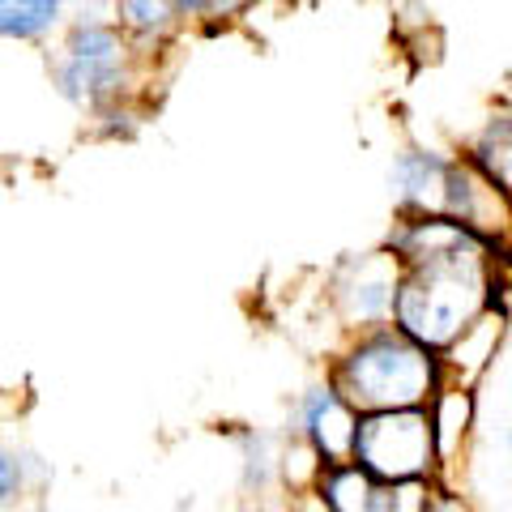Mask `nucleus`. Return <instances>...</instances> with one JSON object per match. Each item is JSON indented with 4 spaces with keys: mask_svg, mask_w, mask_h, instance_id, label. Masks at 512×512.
Wrapping results in <instances>:
<instances>
[{
    "mask_svg": "<svg viewBox=\"0 0 512 512\" xmlns=\"http://www.w3.org/2000/svg\"><path fill=\"white\" fill-rule=\"evenodd\" d=\"M495 299V256L487 248H466L436 261H419L402 269L393 303V329H402L410 342H419L431 355H444L461 333Z\"/></svg>",
    "mask_w": 512,
    "mask_h": 512,
    "instance_id": "nucleus-1",
    "label": "nucleus"
},
{
    "mask_svg": "<svg viewBox=\"0 0 512 512\" xmlns=\"http://www.w3.org/2000/svg\"><path fill=\"white\" fill-rule=\"evenodd\" d=\"M333 389L363 419L389 410H427L440 393V359L410 342L402 329H367L333 363Z\"/></svg>",
    "mask_w": 512,
    "mask_h": 512,
    "instance_id": "nucleus-2",
    "label": "nucleus"
},
{
    "mask_svg": "<svg viewBox=\"0 0 512 512\" xmlns=\"http://www.w3.org/2000/svg\"><path fill=\"white\" fill-rule=\"evenodd\" d=\"M355 466L384 487L427 483L436 474V436L427 410H389L363 414L355 431Z\"/></svg>",
    "mask_w": 512,
    "mask_h": 512,
    "instance_id": "nucleus-3",
    "label": "nucleus"
},
{
    "mask_svg": "<svg viewBox=\"0 0 512 512\" xmlns=\"http://www.w3.org/2000/svg\"><path fill=\"white\" fill-rule=\"evenodd\" d=\"M133 64H137V52L120 26L77 22L69 30V43L60 47L56 86L64 99L82 107H99L124 94V86L133 82Z\"/></svg>",
    "mask_w": 512,
    "mask_h": 512,
    "instance_id": "nucleus-4",
    "label": "nucleus"
},
{
    "mask_svg": "<svg viewBox=\"0 0 512 512\" xmlns=\"http://www.w3.org/2000/svg\"><path fill=\"white\" fill-rule=\"evenodd\" d=\"M444 218H453L461 231H470L495 261H512V192H504L470 158L448 163Z\"/></svg>",
    "mask_w": 512,
    "mask_h": 512,
    "instance_id": "nucleus-5",
    "label": "nucleus"
},
{
    "mask_svg": "<svg viewBox=\"0 0 512 512\" xmlns=\"http://www.w3.org/2000/svg\"><path fill=\"white\" fill-rule=\"evenodd\" d=\"M402 286V261L393 252H363L342 265L333 282V308L350 329H384L393 325V303Z\"/></svg>",
    "mask_w": 512,
    "mask_h": 512,
    "instance_id": "nucleus-6",
    "label": "nucleus"
},
{
    "mask_svg": "<svg viewBox=\"0 0 512 512\" xmlns=\"http://www.w3.org/2000/svg\"><path fill=\"white\" fill-rule=\"evenodd\" d=\"M299 431L303 444L320 457V466H350L355 461V431L359 414L350 410L333 384H320L299 402Z\"/></svg>",
    "mask_w": 512,
    "mask_h": 512,
    "instance_id": "nucleus-7",
    "label": "nucleus"
},
{
    "mask_svg": "<svg viewBox=\"0 0 512 512\" xmlns=\"http://www.w3.org/2000/svg\"><path fill=\"white\" fill-rule=\"evenodd\" d=\"M316 495L329 512H397L393 487L376 483L367 470H359L355 461L350 466H329L316 478Z\"/></svg>",
    "mask_w": 512,
    "mask_h": 512,
    "instance_id": "nucleus-8",
    "label": "nucleus"
},
{
    "mask_svg": "<svg viewBox=\"0 0 512 512\" xmlns=\"http://www.w3.org/2000/svg\"><path fill=\"white\" fill-rule=\"evenodd\" d=\"M500 338H504V312L491 308V312L478 316L474 325L440 355V376H444V384L461 380V389H470V380H474L478 372H487V363L495 359V346H500Z\"/></svg>",
    "mask_w": 512,
    "mask_h": 512,
    "instance_id": "nucleus-9",
    "label": "nucleus"
},
{
    "mask_svg": "<svg viewBox=\"0 0 512 512\" xmlns=\"http://www.w3.org/2000/svg\"><path fill=\"white\" fill-rule=\"evenodd\" d=\"M444 180L448 163L436 154L410 150L393 163V188L406 214H444Z\"/></svg>",
    "mask_w": 512,
    "mask_h": 512,
    "instance_id": "nucleus-10",
    "label": "nucleus"
},
{
    "mask_svg": "<svg viewBox=\"0 0 512 512\" xmlns=\"http://www.w3.org/2000/svg\"><path fill=\"white\" fill-rule=\"evenodd\" d=\"M427 414H431V436H436V457L448 461L474 427V393L461 389V384H440Z\"/></svg>",
    "mask_w": 512,
    "mask_h": 512,
    "instance_id": "nucleus-11",
    "label": "nucleus"
},
{
    "mask_svg": "<svg viewBox=\"0 0 512 512\" xmlns=\"http://www.w3.org/2000/svg\"><path fill=\"white\" fill-rule=\"evenodd\" d=\"M60 22L52 0H0V39H39Z\"/></svg>",
    "mask_w": 512,
    "mask_h": 512,
    "instance_id": "nucleus-12",
    "label": "nucleus"
},
{
    "mask_svg": "<svg viewBox=\"0 0 512 512\" xmlns=\"http://www.w3.org/2000/svg\"><path fill=\"white\" fill-rule=\"evenodd\" d=\"M470 163L483 167L504 192H512V116H500L487 124V133L478 137Z\"/></svg>",
    "mask_w": 512,
    "mask_h": 512,
    "instance_id": "nucleus-13",
    "label": "nucleus"
},
{
    "mask_svg": "<svg viewBox=\"0 0 512 512\" xmlns=\"http://www.w3.org/2000/svg\"><path fill=\"white\" fill-rule=\"evenodd\" d=\"M124 13V30H133V35H163V30L175 26V13H180V5H137V0H128V5H120Z\"/></svg>",
    "mask_w": 512,
    "mask_h": 512,
    "instance_id": "nucleus-14",
    "label": "nucleus"
},
{
    "mask_svg": "<svg viewBox=\"0 0 512 512\" xmlns=\"http://www.w3.org/2000/svg\"><path fill=\"white\" fill-rule=\"evenodd\" d=\"M18 487H22V461L0 448V504L13 500V495H18Z\"/></svg>",
    "mask_w": 512,
    "mask_h": 512,
    "instance_id": "nucleus-15",
    "label": "nucleus"
},
{
    "mask_svg": "<svg viewBox=\"0 0 512 512\" xmlns=\"http://www.w3.org/2000/svg\"><path fill=\"white\" fill-rule=\"evenodd\" d=\"M427 512H474V508L466 500H457L453 491H436V495H431V508Z\"/></svg>",
    "mask_w": 512,
    "mask_h": 512,
    "instance_id": "nucleus-16",
    "label": "nucleus"
},
{
    "mask_svg": "<svg viewBox=\"0 0 512 512\" xmlns=\"http://www.w3.org/2000/svg\"><path fill=\"white\" fill-rule=\"evenodd\" d=\"M291 512H329V508L320 504V495H316V491H303L299 500H295V508H291Z\"/></svg>",
    "mask_w": 512,
    "mask_h": 512,
    "instance_id": "nucleus-17",
    "label": "nucleus"
}]
</instances>
